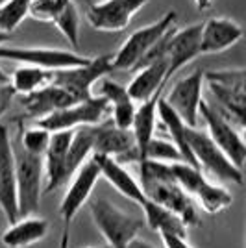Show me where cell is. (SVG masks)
Listing matches in <instances>:
<instances>
[{"label": "cell", "instance_id": "74e56055", "mask_svg": "<svg viewBox=\"0 0 246 248\" xmlns=\"http://www.w3.org/2000/svg\"><path fill=\"white\" fill-rule=\"evenodd\" d=\"M0 83H10V76L4 73L2 69H0Z\"/></svg>", "mask_w": 246, "mask_h": 248}, {"label": "cell", "instance_id": "83f0119b", "mask_svg": "<svg viewBox=\"0 0 246 248\" xmlns=\"http://www.w3.org/2000/svg\"><path fill=\"white\" fill-rule=\"evenodd\" d=\"M193 200L198 202V206L202 207L205 213L216 215V213H220V211H224L231 206L233 197L224 186L211 184L209 180H205L204 184L198 187V191L193 195Z\"/></svg>", "mask_w": 246, "mask_h": 248}, {"label": "cell", "instance_id": "e0dca14e", "mask_svg": "<svg viewBox=\"0 0 246 248\" xmlns=\"http://www.w3.org/2000/svg\"><path fill=\"white\" fill-rule=\"evenodd\" d=\"M243 39V28L233 19L228 17H211L202 22L200 30V56L218 54Z\"/></svg>", "mask_w": 246, "mask_h": 248}, {"label": "cell", "instance_id": "f1b7e54d", "mask_svg": "<svg viewBox=\"0 0 246 248\" xmlns=\"http://www.w3.org/2000/svg\"><path fill=\"white\" fill-rule=\"evenodd\" d=\"M52 24L60 30V33L69 41L72 48H78V45H80V15H78L76 4L72 0H65V4L60 8Z\"/></svg>", "mask_w": 246, "mask_h": 248}, {"label": "cell", "instance_id": "5b68a950", "mask_svg": "<svg viewBox=\"0 0 246 248\" xmlns=\"http://www.w3.org/2000/svg\"><path fill=\"white\" fill-rule=\"evenodd\" d=\"M87 204L94 226L111 248H126L132 239L139 235V230L143 228L139 218L130 217L121 207L104 198H89Z\"/></svg>", "mask_w": 246, "mask_h": 248}, {"label": "cell", "instance_id": "7a4b0ae2", "mask_svg": "<svg viewBox=\"0 0 246 248\" xmlns=\"http://www.w3.org/2000/svg\"><path fill=\"white\" fill-rule=\"evenodd\" d=\"M13 159H15V184H17V209L19 218L30 217L39 211L43 193V176L45 165L43 155L26 152L19 139H11Z\"/></svg>", "mask_w": 246, "mask_h": 248}, {"label": "cell", "instance_id": "d4e9b609", "mask_svg": "<svg viewBox=\"0 0 246 248\" xmlns=\"http://www.w3.org/2000/svg\"><path fill=\"white\" fill-rule=\"evenodd\" d=\"M141 209L144 211L146 226L150 228V230H154V232H157L159 235L161 233H174V235H182V237L187 235L185 222L176 213L169 211L167 207L159 206V204H155V202H152L148 198Z\"/></svg>", "mask_w": 246, "mask_h": 248}, {"label": "cell", "instance_id": "f35d334b", "mask_svg": "<svg viewBox=\"0 0 246 248\" xmlns=\"http://www.w3.org/2000/svg\"><path fill=\"white\" fill-rule=\"evenodd\" d=\"M2 2H4V0H0V6H2Z\"/></svg>", "mask_w": 246, "mask_h": 248}, {"label": "cell", "instance_id": "277c9868", "mask_svg": "<svg viewBox=\"0 0 246 248\" xmlns=\"http://www.w3.org/2000/svg\"><path fill=\"white\" fill-rule=\"evenodd\" d=\"M211 93L216 100V109L224 115L230 123L239 124L245 128V108H246V89L245 69L233 71H209L204 73Z\"/></svg>", "mask_w": 246, "mask_h": 248}, {"label": "cell", "instance_id": "8d00e7d4", "mask_svg": "<svg viewBox=\"0 0 246 248\" xmlns=\"http://www.w3.org/2000/svg\"><path fill=\"white\" fill-rule=\"evenodd\" d=\"M11 37V33H6V31L0 30V45H4V43H8Z\"/></svg>", "mask_w": 246, "mask_h": 248}, {"label": "cell", "instance_id": "7c38bea8", "mask_svg": "<svg viewBox=\"0 0 246 248\" xmlns=\"http://www.w3.org/2000/svg\"><path fill=\"white\" fill-rule=\"evenodd\" d=\"M148 0H102L87 4V21L94 30L123 31Z\"/></svg>", "mask_w": 246, "mask_h": 248}, {"label": "cell", "instance_id": "1f68e13d", "mask_svg": "<svg viewBox=\"0 0 246 248\" xmlns=\"http://www.w3.org/2000/svg\"><path fill=\"white\" fill-rule=\"evenodd\" d=\"M141 159H155V161H165V163L184 161L182 155H180V152H178V148H176L170 141L157 139L155 135L150 139V143L146 145ZM141 159H139V161H141Z\"/></svg>", "mask_w": 246, "mask_h": 248}, {"label": "cell", "instance_id": "cb8c5ba5", "mask_svg": "<svg viewBox=\"0 0 246 248\" xmlns=\"http://www.w3.org/2000/svg\"><path fill=\"white\" fill-rule=\"evenodd\" d=\"M48 235V220L37 215L21 217L11 222L2 233V243L6 248H28Z\"/></svg>", "mask_w": 246, "mask_h": 248}, {"label": "cell", "instance_id": "52a82bcc", "mask_svg": "<svg viewBox=\"0 0 246 248\" xmlns=\"http://www.w3.org/2000/svg\"><path fill=\"white\" fill-rule=\"evenodd\" d=\"M109 115V104L100 94H92L85 100L56 109L52 113L37 119L39 126L48 132H62V130H76L80 126H92L102 123Z\"/></svg>", "mask_w": 246, "mask_h": 248}, {"label": "cell", "instance_id": "3957f363", "mask_svg": "<svg viewBox=\"0 0 246 248\" xmlns=\"http://www.w3.org/2000/svg\"><path fill=\"white\" fill-rule=\"evenodd\" d=\"M174 26L176 11H167L161 19L135 30L115 52V56H111L113 71H135Z\"/></svg>", "mask_w": 246, "mask_h": 248}, {"label": "cell", "instance_id": "ffe728a7", "mask_svg": "<svg viewBox=\"0 0 246 248\" xmlns=\"http://www.w3.org/2000/svg\"><path fill=\"white\" fill-rule=\"evenodd\" d=\"M76 102H80V100H76L69 91H65L63 87L52 82L37 91L21 94V106L24 109V115L35 119V121L56 111V109H62V108L72 106Z\"/></svg>", "mask_w": 246, "mask_h": 248}, {"label": "cell", "instance_id": "9a60e30c", "mask_svg": "<svg viewBox=\"0 0 246 248\" xmlns=\"http://www.w3.org/2000/svg\"><path fill=\"white\" fill-rule=\"evenodd\" d=\"M0 209L10 224L19 218L15 159H13L10 130L4 124H0Z\"/></svg>", "mask_w": 246, "mask_h": 248}, {"label": "cell", "instance_id": "30bf717a", "mask_svg": "<svg viewBox=\"0 0 246 248\" xmlns=\"http://www.w3.org/2000/svg\"><path fill=\"white\" fill-rule=\"evenodd\" d=\"M198 117L204 119L207 134L216 143V146L226 154V157L237 167L243 169L246 161V145L243 135L235 130L233 123H230L213 104L205 102L204 98L198 106Z\"/></svg>", "mask_w": 246, "mask_h": 248}, {"label": "cell", "instance_id": "484cf974", "mask_svg": "<svg viewBox=\"0 0 246 248\" xmlns=\"http://www.w3.org/2000/svg\"><path fill=\"white\" fill-rule=\"evenodd\" d=\"M52 82V71L41 69L35 65H24L17 67L10 76V83L17 94H28L37 91Z\"/></svg>", "mask_w": 246, "mask_h": 248}, {"label": "cell", "instance_id": "d6a6232c", "mask_svg": "<svg viewBox=\"0 0 246 248\" xmlns=\"http://www.w3.org/2000/svg\"><path fill=\"white\" fill-rule=\"evenodd\" d=\"M15 91L11 87V83H0V119L6 115V111L10 109L11 102L15 98Z\"/></svg>", "mask_w": 246, "mask_h": 248}, {"label": "cell", "instance_id": "8992f818", "mask_svg": "<svg viewBox=\"0 0 246 248\" xmlns=\"http://www.w3.org/2000/svg\"><path fill=\"white\" fill-rule=\"evenodd\" d=\"M185 134H187V143H189L191 154L195 157L198 169H205L220 182L243 186L245 182L243 169H237L226 157V154L216 146V143L209 137L207 132L200 130L198 126H187Z\"/></svg>", "mask_w": 246, "mask_h": 248}, {"label": "cell", "instance_id": "f546056e", "mask_svg": "<svg viewBox=\"0 0 246 248\" xmlns=\"http://www.w3.org/2000/svg\"><path fill=\"white\" fill-rule=\"evenodd\" d=\"M31 0H4L0 6V30L11 33L28 17Z\"/></svg>", "mask_w": 246, "mask_h": 248}, {"label": "cell", "instance_id": "4316f807", "mask_svg": "<svg viewBox=\"0 0 246 248\" xmlns=\"http://www.w3.org/2000/svg\"><path fill=\"white\" fill-rule=\"evenodd\" d=\"M92 145H94V124L92 126H80L72 132L71 145H69V152H67L69 174H74L78 170V167L82 165L87 157H91Z\"/></svg>", "mask_w": 246, "mask_h": 248}, {"label": "cell", "instance_id": "5bb4252c", "mask_svg": "<svg viewBox=\"0 0 246 248\" xmlns=\"http://www.w3.org/2000/svg\"><path fill=\"white\" fill-rule=\"evenodd\" d=\"M202 87H204V71H195L187 74L185 78L178 80L172 85L163 100L172 109L176 115L184 121L187 126H198V106L202 100Z\"/></svg>", "mask_w": 246, "mask_h": 248}, {"label": "cell", "instance_id": "9c48e42d", "mask_svg": "<svg viewBox=\"0 0 246 248\" xmlns=\"http://www.w3.org/2000/svg\"><path fill=\"white\" fill-rule=\"evenodd\" d=\"M72 176L74 178H72L71 186H69L62 204H60V217L63 220L62 248H67V235H69V228H71L72 220L78 215V211L83 207V204L89 202L92 191H94V186H96V182L100 178L98 163L91 155L78 167V170Z\"/></svg>", "mask_w": 246, "mask_h": 248}, {"label": "cell", "instance_id": "2e32d148", "mask_svg": "<svg viewBox=\"0 0 246 248\" xmlns=\"http://www.w3.org/2000/svg\"><path fill=\"white\" fill-rule=\"evenodd\" d=\"M72 132L74 130H62V132H52L48 148L43 155V165H45V193H52L67 180L71 178L67 169V152L71 145Z\"/></svg>", "mask_w": 246, "mask_h": 248}, {"label": "cell", "instance_id": "4dcf8cb0", "mask_svg": "<svg viewBox=\"0 0 246 248\" xmlns=\"http://www.w3.org/2000/svg\"><path fill=\"white\" fill-rule=\"evenodd\" d=\"M50 132L45 130L39 124L26 128V130L22 128V124H19L17 139H19V143H21V146L26 152L35 155H45L46 148H48V143H50Z\"/></svg>", "mask_w": 246, "mask_h": 248}, {"label": "cell", "instance_id": "44dd1931", "mask_svg": "<svg viewBox=\"0 0 246 248\" xmlns=\"http://www.w3.org/2000/svg\"><path fill=\"white\" fill-rule=\"evenodd\" d=\"M91 155L94 157V161L98 163L100 176H104L123 197L132 200L139 207L144 206V202L148 198L144 195L143 187H141V184L135 180L134 176L124 169L123 163H119L111 155H102V154H91Z\"/></svg>", "mask_w": 246, "mask_h": 248}, {"label": "cell", "instance_id": "603a6c76", "mask_svg": "<svg viewBox=\"0 0 246 248\" xmlns=\"http://www.w3.org/2000/svg\"><path fill=\"white\" fill-rule=\"evenodd\" d=\"M167 85V60H155L135 69V76L128 83V94L134 102L148 100Z\"/></svg>", "mask_w": 246, "mask_h": 248}, {"label": "cell", "instance_id": "e575fe53", "mask_svg": "<svg viewBox=\"0 0 246 248\" xmlns=\"http://www.w3.org/2000/svg\"><path fill=\"white\" fill-rule=\"evenodd\" d=\"M126 248H155L154 245H150L148 241H144V239H139V237H135L132 239L130 243H128V247Z\"/></svg>", "mask_w": 246, "mask_h": 248}, {"label": "cell", "instance_id": "d6986e66", "mask_svg": "<svg viewBox=\"0 0 246 248\" xmlns=\"http://www.w3.org/2000/svg\"><path fill=\"white\" fill-rule=\"evenodd\" d=\"M135 150V139L132 130L117 128L111 121L94 124V145L92 154L111 155L117 161H124Z\"/></svg>", "mask_w": 246, "mask_h": 248}, {"label": "cell", "instance_id": "ac0fdd59", "mask_svg": "<svg viewBox=\"0 0 246 248\" xmlns=\"http://www.w3.org/2000/svg\"><path fill=\"white\" fill-rule=\"evenodd\" d=\"M161 94H163V89L152 94L148 100H143V102H139V106H135V115L134 121H132V128H130L135 139V150L124 161H119V163H137L143 157L144 148L155 134L157 102H159Z\"/></svg>", "mask_w": 246, "mask_h": 248}, {"label": "cell", "instance_id": "7402d4cb", "mask_svg": "<svg viewBox=\"0 0 246 248\" xmlns=\"http://www.w3.org/2000/svg\"><path fill=\"white\" fill-rule=\"evenodd\" d=\"M98 94L104 96L109 104V115H111L109 121L117 128L130 130L135 115V102L128 94V89L119 82H113L104 76L98 82Z\"/></svg>", "mask_w": 246, "mask_h": 248}, {"label": "cell", "instance_id": "4fadbf2b", "mask_svg": "<svg viewBox=\"0 0 246 248\" xmlns=\"http://www.w3.org/2000/svg\"><path fill=\"white\" fill-rule=\"evenodd\" d=\"M200 30L202 22L189 24L185 28H172L165 43V60H167V82L182 71L187 63L200 56Z\"/></svg>", "mask_w": 246, "mask_h": 248}, {"label": "cell", "instance_id": "836d02e7", "mask_svg": "<svg viewBox=\"0 0 246 248\" xmlns=\"http://www.w3.org/2000/svg\"><path fill=\"white\" fill-rule=\"evenodd\" d=\"M161 239H163L165 248H193L187 239L182 237V235H174V233H161Z\"/></svg>", "mask_w": 246, "mask_h": 248}, {"label": "cell", "instance_id": "ab89813d", "mask_svg": "<svg viewBox=\"0 0 246 248\" xmlns=\"http://www.w3.org/2000/svg\"><path fill=\"white\" fill-rule=\"evenodd\" d=\"M85 2H87V4H89V0H85Z\"/></svg>", "mask_w": 246, "mask_h": 248}, {"label": "cell", "instance_id": "6da1fadb", "mask_svg": "<svg viewBox=\"0 0 246 248\" xmlns=\"http://www.w3.org/2000/svg\"><path fill=\"white\" fill-rule=\"evenodd\" d=\"M137 165H139V176H141L139 184L143 187L146 198L176 213L187 228L196 226L200 222L195 200L176 184L170 170V163L155 161V159H141L137 161Z\"/></svg>", "mask_w": 246, "mask_h": 248}, {"label": "cell", "instance_id": "d590c367", "mask_svg": "<svg viewBox=\"0 0 246 248\" xmlns=\"http://www.w3.org/2000/svg\"><path fill=\"white\" fill-rule=\"evenodd\" d=\"M195 4L200 11H207L213 6V0H195Z\"/></svg>", "mask_w": 246, "mask_h": 248}, {"label": "cell", "instance_id": "8fae6325", "mask_svg": "<svg viewBox=\"0 0 246 248\" xmlns=\"http://www.w3.org/2000/svg\"><path fill=\"white\" fill-rule=\"evenodd\" d=\"M0 60L24 63V65H35L48 71H60L67 67H76L89 62L87 56L78 52L63 50V48H48V46H10L0 45Z\"/></svg>", "mask_w": 246, "mask_h": 248}, {"label": "cell", "instance_id": "ba28073f", "mask_svg": "<svg viewBox=\"0 0 246 248\" xmlns=\"http://www.w3.org/2000/svg\"><path fill=\"white\" fill-rule=\"evenodd\" d=\"M109 73H113L111 56L104 54V56L89 58V62L83 65L52 71V83L69 91L76 100H85L92 96L94 83H98Z\"/></svg>", "mask_w": 246, "mask_h": 248}]
</instances>
